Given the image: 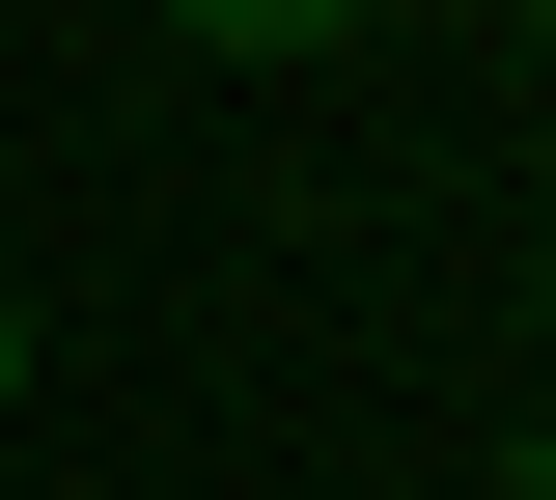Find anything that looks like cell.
<instances>
[{"label": "cell", "instance_id": "obj_5", "mask_svg": "<svg viewBox=\"0 0 556 500\" xmlns=\"http://www.w3.org/2000/svg\"><path fill=\"white\" fill-rule=\"evenodd\" d=\"M501 28H529V56H556V0H501Z\"/></svg>", "mask_w": 556, "mask_h": 500}, {"label": "cell", "instance_id": "obj_3", "mask_svg": "<svg viewBox=\"0 0 556 500\" xmlns=\"http://www.w3.org/2000/svg\"><path fill=\"white\" fill-rule=\"evenodd\" d=\"M501 500H556V418H529V445H501Z\"/></svg>", "mask_w": 556, "mask_h": 500}, {"label": "cell", "instance_id": "obj_1", "mask_svg": "<svg viewBox=\"0 0 556 500\" xmlns=\"http://www.w3.org/2000/svg\"><path fill=\"white\" fill-rule=\"evenodd\" d=\"M195 56H334V28H390V0H167Z\"/></svg>", "mask_w": 556, "mask_h": 500}, {"label": "cell", "instance_id": "obj_2", "mask_svg": "<svg viewBox=\"0 0 556 500\" xmlns=\"http://www.w3.org/2000/svg\"><path fill=\"white\" fill-rule=\"evenodd\" d=\"M0 418H28V279H0Z\"/></svg>", "mask_w": 556, "mask_h": 500}, {"label": "cell", "instance_id": "obj_4", "mask_svg": "<svg viewBox=\"0 0 556 500\" xmlns=\"http://www.w3.org/2000/svg\"><path fill=\"white\" fill-rule=\"evenodd\" d=\"M529 361H556V222H529Z\"/></svg>", "mask_w": 556, "mask_h": 500}]
</instances>
